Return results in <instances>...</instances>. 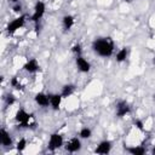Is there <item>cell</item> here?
<instances>
[{
  "label": "cell",
  "instance_id": "27",
  "mask_svg": "<svg viewBox=\"0 0 155 155\" xmlns=\"http://www.w3.org/2000/svg\"><path fill=\"white\" fill-rule=\"evenodd\" d=\"M125 1H126V2H131L132 0H125Z\"/></svg>",
  "mask_w": 155,
  "mask_h": 155
},
{
  "label": "cell",
  "instance_id": "23",
  "mask_svg": "<svg viewBox=\"0 0 155 155\" xmlns=\"http://www.w3.org/2000/svg\"><path fill=\"white\" fill-rule=\"evenodd\" d=\"M133 125L139 130V131H143L144 130V124H143V121L142 120H139V119H137V120H134V122H133Z\"/></svg>",
  "mask_w": 155,
  "mask_h": 155
},
{
  "label": "cell",
  "instance_id": "21",
  "mask_svg": "<svg viewBox=\"0 0 155 155\" xmlns=\"http://www.w3.org/2000/svg\"><path fill=\"white\" fill-rule=\"evenodd\" d=\"M4 101H5V105L6 107H12L16 103V97L12 93H7L6 97L4 98Z\"/></svg>",
  "mask_w": 155,
  "mask_h": 155
},
{
  "label": "cell",
  "instance_id": "26",
  "mask_svg": "<svg viewBox=\"0 0 155 155\" xmlns=\"http://www.w3.org/2000/svg\"><path fill=\"white\" fill-rule=\"evenodd\" d=\"M151 154H153V155H155V145L153 147V150H151Z\"/></svg>",
  "mask_w": 155,
  "mask_h": 155
},
{
  "label": "cell",
  "instance_id": "7",
  "mask_svg": "<svg viewBox=\"0 0 155 155\" xmlns=\"http://www.w3.org/2000/svg\"><path fill=\"white\" fill-rule=\"evenodd\" d=\"M81 147H82V144H81V138L80 137H73V138H70L65 143V145H64V148H65V150L68 153H78L81 149Z\"/></svg>",
  "mask_w": 155,
  "mask_h": 155
},
{
  "label": "cell",
  "instance_id": "2",
  "mask_svg": "<svg viewBox=\"0 0 155 155\" xmlns=\"http://www.w3.org/2000/svg\"><path fill=\"white\" fill-rule=\"evenodd\" d=\"M31 117H33V115L29 114L23 108H19L15 114V120L19 125V127H22V128H28V127L31 126V124H30V119Z\"/></svg>",
  "mask_w": 155,
  "mask_h": 155
},
{
  "label": "cell",
  "instance_id": "10",
  "mask_svg": "<svg viewBox=\"0 0 155 155\" xmlns=\"http://www.w3.org/2000/svg\"><path fill=\"white\" fill-rule=\"evenodd\" d=\"M111 147H113V144H111L110 140H108V139L101 140V142L97 144V147H96V149H94V153H96V154H101V155L109 154L110 150H111Z\"/></svg>",
  "mask_w": 155,
  "mask_h": 155
},
{
  "label": "cell",
  "instance_id": "6",
  "mask_svg": "<svg viewBox=\"0 0 155 155\" xmlns=\"http://www.w3.org/2000/svg\"><path fill=\"white\" fill-rule=\"evenodd\" d=\"M131 113V107L126 101H119L115 107V115L117 117H124Z\"/></svg>",
  "mask_w": 155,
  "mask_h": 155
},
{
  "label": "cell",
  "instance_id": "22",
  "mask_svg": "<svg viewBox=\"0 0 155 155\" xmlns=\"http://www.w3.org/2000/svg\"><path fill=\"white\" fill-rule=\"evenodd\" d=\"M71 52L75 54V57H76V56H81V54H82V47H81V45H80V44H75V45L71 47Z\"/></svg>",
  "mask_w": 155,
  "mask_h": 155
},
{
  "label": "cell",
  "instance_id": "19",
  "mask_svg": "<svg viewBox=\"0 0 155 155\" xmlns=\"http://www.w3.org/2000/svg\"><path fill=\"white\" fill-rule=\"evenodd\" d=\"M10 85L16 90H23V85L19 82V79L17 76H12L10 80Z\"/></svg>",
  "mask_w": 155,
  "mask_h": 155
},
{
  "label": "cell",
  "instance_id": "8",
  "mask_svg": "<svg viewBox=\"0 0 155 155\" xmlns=\"http://www.w3.org/2000/svg\"><path fill=\"white\" fill-rule=\"evenodd\" d=\"M75 64H76L78 70L81 73H88L91 70V63L82 54L75 57Z\"/></svg>",
  "mask_w": 155,
  "mask_h": 155
},
{
  "label": "cell",
  "instance_id": "1",
  "mask_svg": "<svg viewBox=\"0 0 155 155\" xmlns=\"http://www.w3.org/2000/svg\"><path fill=\"white\" fill-rule=\"evenodd\" d=\"M114 50H115V44L113 39L109 36L97 38L92 41V51L102 58L111 57L114 53Z\"/></svg>",
  "mask_w": 155,
  "mask_h": 155
},
{
  "label": "cell",
  "instance_id": "17",
  "mask_svg": "<svg viewBox=\"0 0 155 155\" xmlns=\"http://www.w3.org/2000/svg\"><path fill=\"white\" fill-rule=\"evenodd\" d=\"M74 92H75V86L71 85V84H67V85H64V86L62 87V90H61V94H62L63 98H68V97H70Z\"/></svg>",
  "mask_w": 155,
  "mask_h": 155
},
{
  "label": "cell",
  "instance_id": "12",
  "mask_svg": "<svg viewBox=\"0 0 155 155\" xmlns=\"http://www.w3.org/2000/svg\"><path fill=\"white\" fill-rule=\"evenodd\" d=\"M35 103L41 108H47L50 105V94H46L45 92H38L34 97Z\"/></svg>",
  "mask_w": 155,
  "mask_h": 155
},
{
  "label": "cell",
  "instance_id": "14",
  "mask_svg": "<svg viewBox=\"0 0 155 155\" xmlns=\"http://www.w3.org/2000/svg\"><path fill=\"white\" fill-rule=\"evenodd\" d=\"M74 23H75L74 16H71V15L63 16V18H62V27H63L64 31H69L74 27Z\"/></svg>",
  "mask_w": 155,
  "mask_h": 155
},
{
  "label": "cell",
  "instance_id": "25",
  "mask_svg": "<svg viewBox=\"0 0 155 155\" xmlns=\"http://www.w3.org/2000/svg\"><path fill=\"white\" fill-rule=\"evenodd\" d=\"M8 1V4H11V5H15V4H18L19 2V0H7Z\"/></svg>",
  "mask_w": 155,
  "mask_h": 155
},
{
  "label": "cell",
  "instance_id": "3",
  "mask_svg": "<svg viewBox=\"0 0 155 155\" xmlns=\"http://www.w3.org/2000/svg\"><path fill=\"white\" fill-rule=\"evenodd\" d=\"M45 12H46V5H45V2L42 0H38L35 2V5H34V12L30 16V21L34 24H39V22L42 19Z\"/></svg>",
  "mask_w": 155,
  "mask_h": 155
},
{
  "label": "cell",
  "instance_id": "5",
  "mask_svg": "<svg viewBox=\"0 0 155 155\" xmlns=\"http://www.w3.org/2000/svg\"><path fill=\"white\" fill-rule=\"evenodd\" d=\"M64 144V139H63V136L58 132H54L48 138V142H47V149L51 150V151H54V150H58L59 148H62Z\"/></svg>",
  "mask_w": 155,
  "mask_h": 155
},
{
  "label": "cell",
  "instance_id": "28",
  "mask_svg": "<svg viewBox=\"0 0 155 155\" xmlns=\"http://www.w3.org/2000/svg\"><path fill=\"white\" fill-rule=\"evenodd\" d=\"M154 64H155V57H154Z\"/></svg>",
  "mask_w": 155,
  "mask_h": 155
},
{
  "label": "cell",
  "instance_id": "4",
  "mask_svg": "<svg viewBox=\"0 0 155 155\" xmlns=\"http://www.w3.org/2000/svg\"><path fill=\"white\" fill-rule=\"evenodd\" d=\"M25 16L24 15H21V16H18V17H16L15 19H12L8 24H7V27H6V33L8 34V35H13L17 30H19L21 28H23L24 27V24H25Z\"/></svg>",
  "mask_w": 155,
  "mask_h": 155
},
{
  "label": "cell",
  "instance_id": "11",
  "mask_svg": "<svg viewBox=\"0 0 155 155\" xmlns=\"http://www.w3.org/2000/svg\"><path fill=\"white\" fill-rule=\"evenodd\" d=\"M0 142H1V145L5 148H10L13 144L12 137L5 127H1V130H0Z\"/></svg>",
  "mask_w": 155,
  "mask_h": 155
},
{
  "label": "cell",
  "instance_id": "16",
  "mask_svg": "<svg viewBox=\"0 0 155 155\" xmlns=\"http://www.w3.org/2000/svg\"><path fill=\"white\" fill-rule=\"evenodd\" d=\"M127 57H128V48H127V47L120 48V50L116 52V54H115V59H116L117 63L125 62V61L127 59Z\"/></svg>",
  "mask_w": 155,
  "mask_h": 155
},
{
  "label": "cell",
  "instance_id": "18",
  "mask_svg": "<svg viewBox=\"0 0 155 155\" xmlns=\"http://www.w3.org/2000/svg\"><path fill=\"white\" fill-rule=\"evenodd\" d=\"M91 136H92V130H91L90 127L84 126V127L80 128V131H79V137H80L81 139H88V138H91Z\"/></svg>",
  "mask_w": 155,
  "mask_h": 155
},
{
  "label": "cell",
  "instance_id": "13",
  "mask_svg": "<svg viewBox=\"0 0 155 155\" xmlns=\"http://www.w3.org/2000/svg\"><path fill=\"white\" fill-rule=\"evenodd\" d=\"M62 99H63V97H62L61 92L59 93H51L50 94V107L53 110H58L61 108Z\"/></svg>",
  "mask_w": 155,
  "mask_h": 155
},
{
  "label": "cell",
  "instance_id": "9",
  "mask_svg": "<svg viewBox=\"0 0 155 155\" xmlns=\"http://www.w3.org/2000/svg\"><path fill=\"white\" fill-rule=\"evenodd\" d=\"M23 70L29 73V74H35L36 71L40 70V64L36 58H30L23 64Z\"/></svg>",
  "mask_w": 155,
  "mask_h": 155
},
{
  "label": "cell",
  "instance_id": "20",
  "mask_svg": "<svg viewBox=\"0 0 155 155\" xmlns=\"http://www.w3.org/2000/svg\"><path fill=\"white\" fill-rule=\"evenodd\" d=\"M27 139L25 138H21L18 142H17V144H16V150L18 151V153H22V151H24V149L27 148Z\"/></svg>",
  "mask_w": 155,
  "mask_h": 155
},
{
  "label": "cell",
  "instance_id": "15",
  "mask_svg": "<svg viewBox=\"0 0 155 155\" xmlns=\"http://www.w3.org/2000/svg\"><path fill=\"white\" fill-rule=\"evenodd\" d=\"M125 150L130 153L131 155H143L147 153V149L143 145H132V147H125Z\"/></svg>",
  "mask_w": 155,
  "mask_h": 155
},
{
  "label": "cell",
  "instance_id": "24",
  "mask_svg": "<svg viewBox=\"0 0 155 155\" xmlns=\"http://www.w3.org/2000/svg\"><path fill=\"white\" fill-rule=\"evenodd\" d=\"M12 11H13L15 13H21V11H22V4L18 2V4L12 5Z\"/></svg>",
  "mask_w": 155,
  "mask_h": 155
}]
</instances>
